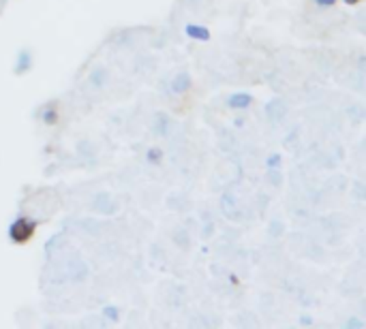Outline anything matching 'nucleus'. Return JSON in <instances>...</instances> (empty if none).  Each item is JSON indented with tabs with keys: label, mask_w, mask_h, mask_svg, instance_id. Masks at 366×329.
<instances>
[{
	"label": "nucleus",
	"mask_w": 366,
	"mask_h": 329,
	"mask_svg": "<svg viewBox=\"0 0 366 329\" xmlns=\"http://www.w3.org/2000/svg\"><path fill=\"white\" fill-rule=\"evenodd\" d=\"M32 231H34V225H32L30 221H26V218H19V221H15V223L11 225L9 236H11L13 242L21 244V242H26V240L32 236Z\"/></svg>",
	"instance_id": "1"
},
{
	"label": "nucleus",
	"mask_w": 366,
	"mask_h": 329,
	"mask_svg": "<svg viewBox=\"0 0 366 329\" xmlns=\"http://www.w3.org/2000/svg\"><path fill=\"white\" fill-rule=\"evenodd\" d=\"M187 34L193 39H199V41H208V36H210V32L199 26H187Z\"/></svg>",
	"instance_id": "2"
},
{
	"label": "nucleus",
	"mask_w": 366,
	"mask_h": 329,
	"mask_svg": "<svg viewBox=\"0 0 366 329\" xmlns=\"http://www.w3.org/2000/svg\"><path fill=\"white\" fill-rule=\"evenodd\" d=\"M249 103H251V96H249V94H234V96L229 98V105L236 107V109H242V107H247Z\"/></svg>",
	"instance_id": "3"
},
{
	"label": "nucleus",
	"mask_w": 366,
	"mask_h": 329,
	"mask_svg": "<svg viewBox=\"0 0 366 329\" xmlns=\"http://www.w3.org/2000/svg\"><path fill=\"white\" fill-rule=\"evenodd\" d=\"M335 0H317V4H322V6H328V4H332Z\"/></svg>",
	"instance_id": "4"
},
{
	"label": "nucleus",
	"mask_w": 366,
	"mask_h": 329,
	"mask_svg": "<svg viewBox=\"0 0 366 329\" xmlns=\"http://www.w3.org/2000/svg\"><path fill=\"white\" fill-rule=\"evenodd\" d=\"M347 4H356V2H360V0H345Z\"/></svg>",
	"instance_id": "5"
}]
</instances>
